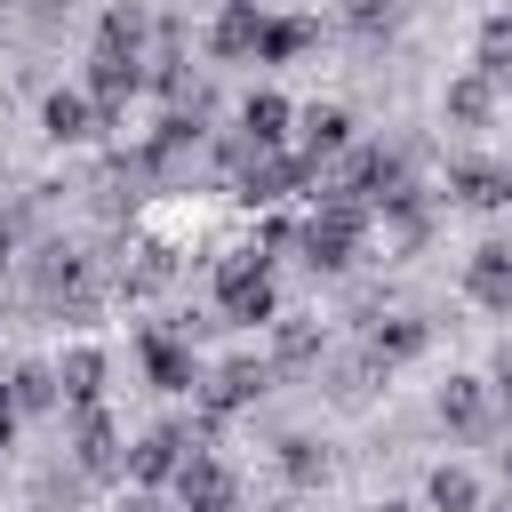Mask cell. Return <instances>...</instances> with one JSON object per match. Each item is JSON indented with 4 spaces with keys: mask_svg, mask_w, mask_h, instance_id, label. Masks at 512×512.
I'll list each match as a JSON object with an SVG mask.
<instances>
[{
    "mask_svg": "<svg viewBox=\"0 0 512 512\" xmlns=\"http://www.w3.org/2000/svg\"><path fill=\"white\" fill-rule=\"evenodd\" d=\"M176 464H184V432H152L136 448V480H176Z\"/></svg>",
    "mask_w": 512,
    "mask_h": 512,
    "instance_id": "cell-8",
    "label": "cell"
},
{
    "mask_svg": "<svg viewBox=\"0 0 512 512\" xmlns=\"http://www.w3.org/2000/svg\"><path fill=\"white\" fill-rule=\"evenodd\" d=\"M288 472H296V480H312V472H320V456H312V440H288Z\"/></svg>",
    "mask_w": 512,
    "mask_h": 512,
    "instance_id": "cell-20",
    "label": "cell"
},
{
    "mask_svg": "<svg viewBox=\"0 0 512 512\" xmlns=\"http://www.w3.org/2000/svg\"><path fill=\"white\" fill-rule=\"evenodd\" d=\"M56 384H64L72 400H96V384H104V352H72V360L56 368Z\"/></svg>",
    "mask_w": 512,
    "mask_h": 512,
    "instance_id": "cell-12",
    "label": "cell"
},
{
    "mask_svg": "<svg viewBox=\"0 0 512 512\" xmlns=\"http://www.w3.org/2000/svg\"><path fill=\"white\" fill-rule=\"evenodd\" d=\"M80 464H88V472H112V424H104L96 408L80 416Z\"/></svg>",
    "mask_w": 512,
    "mask_h": 512,
    "instance_id": "cell-14",
    "label": "cell"
},
{
    "mask_svg": "<svg viewBox=\"0 0 512 512\" xmlns=\"http://www.w3.org/2000/svg\"><path fill=\"white\" fill-rule=\"evenodd\" d=\"M456 200H464V208H504V200H512V168L464 160V168H456Z\"/></svg>",
    "mask_w": 512,
    "mask_h": 512,
    "instance_id": "cell-3",
    "label": "cell"
},
{
    "mask_svg": "<svg viewBox=\"0 0 512 512\" xmlns=\"http://www.w3.org/2000/svg\"><path fill=\"white\" fill-rule=\"evenodd\" d=\"M256 40H264V16H256V0H232V8L216 16V32H208V48H216V56H248Z\"/></svg>",
    "mask_w": 512,
    "mask_h": 512,
    "instance_id": "cell-4",
    "label": "cell"
},
{
    "mask_svg": "<svg viewBox=\"0 0 512 512\" xmlns=\"http://www.w3.org/2000/svg\"><path fill=\"white\" fill-rule=\"evenodd\" d=\"M240 128H248V144H256V152H272V144L288 136V104H280V96H248Z\"/></svg>",
    "mask_w": 512,
    "mask_h": 512,
    "instance_id": "cell-6",
    "label": "cell"
},
{
    "mask_svg": "<svg viewBox=\"0 0 512 512\" xmlns=\"http://www.w3.org/2000/svg\"><path fill=\"white\" fill-rule=\"evenodd\" d=\"M432 504H440V512H472V504H480V488H472V472H456V464H440V472H432Z\"/></svg>",
    "mask_w": 512,
    "mask_h": 512,
    "instance_id": "cell-13",
    "label": "cell"
},
{
    "mask_svg": "<svg viewBox=\"0 0 512 512\" xmlns=\"http://www.w3.org/2000/svg\"><path fill=\"white\" fill-rule=\"evenodd\" d=\"M352 240H360V216L336 200L328 216H312V232H304V248H312V264H352Z\"/></svg>",
    "mask_w": 512,
    "mask_h": 512,
    "instance_id": "cell-2",
    "label": "cell"
},
{
    "mask_svg": "<svg viewBox=\"0 0 512 512\" xmlns=\"http://www.w3.org/2000/svg\"><path fill=\"white\" fill-rule=\"evenodd\" d=\"M344 136H352V112H336V104H312L304 112V144L312 152H344Z\"/></svg>",
    "mask_w": 512,
    "mask_h": 512,
    "instance_id": "cell-9",
    "label": "cell"
},
{
    "mask_svg": "<svg viewBox=\"0 0 512 512\" xmlns=\"http://www.w3.org/2000/svg\"><path fill=\"white\" fill-rule=\"evenodd\" d=\"M8 432H16V384L0 376V448H8Z\"/></svg>",
    "mask_w": 512,
    "mask_h": 512,
    "instance_id": "cell-21",
    "label": "cell"
},
{
    "mask_svg": "<svg viewBox=\"0 0 512 512\" xmlns=\"http://www.w3.org/2000/svg\"><path fill=\"white\" fill-rule=\"evenodd\" d=\"M120 512H160V504H152V496H128V504H120Z\"/></svg>",
    "mask_w": 512,
    "mask_h": 512,
    "instance_id": "cell-23",
    "label": "cell"
},
{
    "mask_svg": "<svg viewBox=\"0 0 512 512\" xmlns=\"http://www.w3.org/2000/svg\"><path fill=\"white\" fill-rule=\"evenodd\" d=\"M40 120H48V136H56V144H72V136H88V96H64V88H56Z\"/></svg>",
    "mask_w": 512,
    "mask_h": 512,
    "instance_id": "cell-10",
    "label": "cell"
},
{
    "mask_svg": "<svg viewBox=\"0 0 512 512\" xmlns=\"http://www.w3.org/2000/svg\"><path fill=\"white\" fill-rule=\"evenodd\" d=\"M256 384H264L256 368H224V376H216V392H208V408H240V400H248Z\"/></svg>",
    "mask_w": 512,
    "mask_h": 512,
    "instance_id": "cell-17",
    "label": "cell"
},
{
    "mask_svg": "<svg viewBox=\"0 0 512 512\" xmlns=\"http://www.w3.org/2000/svg\"><path fill=\"white\" fill-rule=\"evenodd\" d=\"M440 416H448L456 432H480V424H488V400H480V376H456V384L440 392Z\"/></svg>",
    "mask_w": 512,
    "mask_h": 512,
    "instance_id": "cell-7",
    "label": "cell"
},
{
    "mask_svg": "<svg viewBox=\"0 0 512 512\" xmlns=\"http://www.w3.org/2000/svg\"><path fill=\"white\" fill-rule=\"evenodd\" d=\"M256 48H264V56H296V48H312V24H264Z\"/></svg>",
    "mask_w": 512,
    "mask_h": 512,
    "instance_id": "cell-18",
    "label": "cell"
},
{
    "mask_svg": "<svg viewBox=\"0 0 512 512\" xmlns=\"http://www.w3.org/2000/svg\"><path fill=\"white\" fill-rule=\"evenodd\" d=\"M408 352H424V328H416V320H392V328H376V360H408Z\"/></svg>",
    "mask_w": 512,
    "mask_h": 512,
    "instance_id": "cell-16",
    "label": "cell"
},
{
    "mask_svg": "<svg viewBox=\"0 0 512 512\" xmlns=\"http://www.w3.org/2000/svg\"><path fill=\"white\" fill-rule=\"evenodd\" d=\"M464 288L480 296V304H512V248L496 240V248H480L472 256V272H464Z\"/></svg>",
    "mask_w": 512,
    "mask_h": 512,
    "instance_id": "cell-5",
    "label": "cell"
},
{
    "mask_svg": "<svg viewBox=\"0 0 512 512\" xmlns=\"http://www.w3.org/2000/svg\"><path fill=\"white\" fill-rule=\"evenodd\" d=\"M384 512H408V504H384Z\"/></svg>",
    "mask_w": 512,
    "mask_h": 512,
    "instance_id": "cell-24",
    "label": "cell"
},
{
    "mask_svg": "<svg viewBox=\"0 0 512 512\" xmlns=\"http://www.w3.org/2000/svg\"><path fill=\"white\" fill-rule=\"evenodd\" d=\"M8 384H16V408H48V400L64 392V384H56V368H16Z\"/></svg>",
    "mask_w": 512,
    "mask_h": 512,
    "instance_id": "cell-15",
    "label": "cell"
},
{
    "mask_svg": "<svg viewBox=\"0 0 512 512\" xmlns=\"http://www.w3.org/2000/svg\"><path fill=\"white\" fill-rule=\"evenodd\" d=\"M448 112H456V120H480V112H488V80H464V88L448 96Z\"/></svg>",
    "mask_w": 512,
    "mask_h": 512,
    "instance_id": "cell-19",
    "label": "cell"
},
{
    "mask_svg": "<svg viewBox=\"0 0 512 512\" xmlns=\"http://www.w3.org/2000/svg\"><path fill=\"white\" fill-rule=\"evenodd\" d=\"M496 392H504V400H512V344H504V352H496Z\"/></svg>",
    "mask_w": 512,
    "mask_h": 512,
    "instance_id": "cell-22",
    "label": "cell"
},
{
    "mask_svg": "<svg viewBox=\"0 0 512 512\" xmlns=\"http://www.w3.org/2000/svg\"><path fill=\"white\" fill-rule=\"evenodd\" d=\"M504 512H512V504H504Z\"/></svg>",
    "mask_w": 512,
    "mask_h": 512,
    "instance_id": "cell-26",
    "label": "cell"
},
{
    "mask_svg": "<svg viewBox=\"0 0 512 512\" xmlns=\"http://www.w3.org/2000/svg\"><path fill=\"white\" fill-rule=\"evenodd\" d=\"M176 496H184L192 512H232V472L208 464V456H184V464H176Z\"/></svg>",
    "mask_w": 512,
    "mask_h": 512,
    "instance_id": "cell-1",
    "label": "cell"
},
{
    "mask_svg": "<svg viewBox=\"0 0 512 512\" xmlns=\"http://www.w3.org/2000/svg\"><path fill=\"white\" fill-rule=\"evenodd\" d=\"M144 360H152V376H160L168 392H176V384H192V352H184V344H168V336H152V344H144Z\"/></svg>",
    "mask_w": 512,
    "mask_h": 512,
    "instance_id": "cell-11",
    "label": "cell"
},
{
    "mask_svg": "<svg viewBox=\"0 0 512 512\" xmlns=\"http://www.w3.org/2000/svg\"><path fill=\"white\" fill-rule=\"evenodd\" d=\"M504 472H512V448H504Z\"/></svg>",
    "mask_w": 512,
    "mask_h": 512,
    "instance_id": "cell-25",
    "label": "cell"
}]
</instances>
